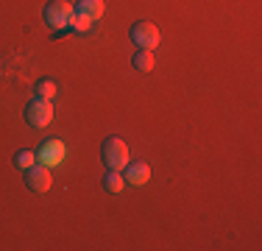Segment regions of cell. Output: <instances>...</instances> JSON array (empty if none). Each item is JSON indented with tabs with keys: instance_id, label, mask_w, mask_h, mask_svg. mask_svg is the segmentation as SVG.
Segmentation results:
<instances>
[{
	"instance_id": "7a4b0ae2",
	"label": "cell",
	"mask_w": 262,
	"mask_h": 251,
	"mask_svg": "<svg viewBox=\"0 0 262 251\" xmlns=\"http://www.w3.org/2000/svg\"><path fill=\"white\" fill-rule=\"evenodd\" d=\"M76 17V9H73L67 0H51L45 6V23L51 25L53 31H70V23Z\"/></svg>"
},
{
	"instance_id": "52a82bcc",
	"label": "cell",
	"mask_w": 262,
	"mask_h": 251,
	"mask_svg": "<svg viewBox=\"0 0 262 251\" xmlns=\"http://www.w3.org/2000/svg\"><path fill=\"white\" fill-rule=\"evenodd\" d=\"M123 171H126V176H123V179H126L128 184H134V187H142L148 179H151V168H148L145 162H128Z\"/></svg>"
},
{
	"instance_id": "277c9868",
	"label": "cell",
	"mask_w": 262,
	"mask_h": 251,
	"mask_svg": "<svg viewBox=\"0 0 262 251\" xmlns=\"http://www.w3.org/2000/svg\"><path fill=\"white\" fill-rule=\"evenodd\" d=\"M26 120H28V126H34V129H45V126H51V120H53L51 100L48 98H34L26 106Z\"/></svg>"
},
{
	"instance_id": "9c48e42d",
	"label": "cell",
	"mask_w": 262,
	"mask_h": 251,
	"mask_svg": "<svg viewBox=\"0 0 262 251\" xmlns=\"http://www.w3.org/2000/svg\"><path fill=\"white\" fill-rule=\"evenodd\" d=\"M123 184H126V179L120 176V171H109L103 176V190L112 193V196H117V193L123 190Z\"/></svg>"
},
{
	"instance_id": "5b68a950",
	"label": "cell",
	"mask_w": 262,
	"mask_h": 251,
	"mask_svg": "<svg viewBox=\"0 0 262 251\" xmlns=\"http://www.w3.org/2000/svg\"><path fill=\"white\" fill-rule=\"evenodd\" d=\"M67 156V148H64V142L61 140H45L39 145V151H36V162L39 165H45V168H56V165H61V159Z\"/></svg>"
},
{
	"instance_id": "8fae6325",
	"label": "cell",
	"mask_w": 262,
	"mask_h": 251,
	"mask_svg": "<svg viewBox=\"0 0 262 251\" xmlns=\"http://www.w3.org/2000/svg\"><path fill=\"white\" fill-rule=\"evenodd\" d=\"M14 165L20 168V171H28V168L36 165V154L34 151H20V154L14 156Z\"/></svg>"
},
{
	"instance_id": "ba28073f",
	"label": "cell",
	"mask_w": 262,
	"mask_h": 251,
	"mask_svg": "<svg viewBox=\"0 0 262 251\" xmlns=\"http://www.w3.org/2000/svg\"><path fill=\"white\" fill-rule=\"evenodd\" d=\"M76 14L86 17V20H98L103 14V0H78Z\"/></svg>"
},
{
	"instance_id": "7c38bea8",
	"label": "cell",
	"mask_w": 262,
	"mask_h": 251,
	"mask_svg": "<svg viewBox=\"0 0 262 251\" xmlns=\"http://www.w3.org/2000/svg\"><path fill=\"white\" fill-rule=\"evenodd\" d=\"M56 95V84H53V81H39V84H36V98H48V100H51Z\"/></svg>"
},
{
	"instance_id": "8992f818",
	"label": "cell",
	"mask_w": 262,
	"mask_h": 251,
	"mask_svg": "<svg viewBox=\"0 0 262 251\" xmlns=\"http://www.w3.org/2000/svg\"><path fill=\"white\" fill-rule=\"evenodd\" d=\"M26 184L34 193H48L51 190V168L45 165H34L26 171Z\"/></svg>"
},
{
	"instance_id": "30bf717a",
	"label": "cell",
	"mask_w": 262,
	"mask_h": 251,
	"mask_svg": "<svg viewBox=\"0 0 262 251\" xmlns=\"http://www.w3.org/2000/svg\"><path fill=\"white\" fill-rule=\"evenodd\" d=\"M134 67L140 73L154 70V53H151V50H137V53H134Z\"/></svg>"
},
{
	"instance_id": "3957f363",
	"label": "cell",
	"mask_w": 262,
	"mask_h": 251,
	"mask_svg": "<svg viewBox=\"0 0 262 251\" xmlns=\"http://www.w3.org/2000/svg\"><path fill=\"white\" fill-rule=\"evenodd\" d=\"M131 42L140 45V50H154L162 42V34H159V28L154 23L140 20V23L131 25Z\"/></svg>"
},
{
	"instance_id": "4fadbf2b",
	"label": "cell",
	"mask_w": 262,
	"mask_h": 251,
	"mask_svg": "<svg viewBox=\"0 0 262 251\" xmlns=\"http://www.w3.org/2000/svg\"><path fill=\"white\" fill-rule=\"evenodd\" d=\"M90 23H92V20H86V17L76 14V17H73V23H70V31H86V28H90Z\"/></svg>"
},
{
	"instance_id": "6da1fadb",
	"label": "cell",
	"mask_w": 262,
	"mask_h": 251,
	"mask_svg": "<svg viewBox=\"0 0 262 251\" xmlns=\"http://www.w3.org/2000/svg\"><path fill=\"white\" fill-rule=\"evenodd\" d=\"M101 156H103V165L109 171H123L128 165V148L120 137H106L103 145H101Z\"/></svg>"
}]
</instances>
